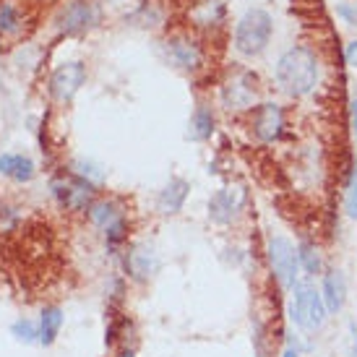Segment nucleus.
I'll list each match as a JSON object with an SVG mask.
<instances>
[{"mask_svg":"<svg viewBox=\"0 0 357 357\" xmlns=\"http://www.w3.org/2000/svg\"><path fill=\"white\" fill-rule=\"evenodd\" d=\"M337 13L344 21H347V24H357V8H352L349 3H339V6H337Z\"/></svg>","mask_w":357,"mask_h":357,"instance_id":"b1692460","label":"nucleus"},{"mask_svg":"<svg viewBox=\"0 0 357 357\" xmlns=\"http://www.w3.org/2000/svg\"><path fill=\"white\" fill-rule=\"evenodd\" d=\"M86 84V63H81V60H68V63H63L58 68L52 70L50 76V84H47V91H50V97L60 105H68L79 89Z\"/></svg>","mask_w":357,"mask_h":357,"instance_id":"1a4fd4ad","label":"nucleus"},{"mask_svg":"<svg viewBox=\"0 0 357 357\" xmlns=\"http://www.w3.org/2000/svg\"><path fill=\"white\" fill-rule=\"evenodd\" d=\"M190 196V183L185 178H169V183L157 193V211L165 217H175L183 211Z\"/></svg>","mask_w":357,"mask_h":357,"instance_id":"2eb2a0df","label":"nucleus"},{"mask_svg":"<svg viewBox=\"0 0 357 357\" xmlns=\"http://www.w3.org/2000/svg\"><path fill=\"white\" fill-rule=\"evenodd\" d=\"M245 201H248V193H245L243 185H229V188L214 190V196L208 199V219L219 227H227L238 219Z\"/></svg>","mask_w":357,"mask_h":357,"instance_id":"9d476101","label":"nucleus"},{"mask_svg":"<svg viewBox=\"0 0 357 357\" xmlns=\"http://www.w3.org/2000/svg\"><path fill=\"white\" fill-rule=\"evenodd\" d=\"M250 126H253V133H256L258 141H264V144H274V141L282 139V133H284V126H287V115H284V109L282 105L277 102H261L253 107L250 112Z\"/></svg>","mask_w":357,"mask_h":357,"instance_id":"9b49d317","label":"nucleus"},{"mask_svg":"<svg viewBox=\"0 0 357 357\" xmlns=\"http://www.w3.org/2000/svg\"><path fill=\"white\" fill-rule=\"evenodd\" d=\"M63 307L60 305H45L40 313V344L42 347H52L60 337V328H63Z\"/></svg>","mask_w":357,"mask_h":357,"instance_id":"a211bd4d","label":"nucleus"},{"mask_svg":"<svg viewBox=\"0 0 357 357\" xmlns=\"http://www.w3.org/2000/svg\"><path fill=\"white\" fill-rule=\"evenodd\" d=\"M219 100L225 109L240 112V109H253L258 100V79L250 70H235L219 89Z\"/></svg>","mask_w":357,"mask_h":357,"instance_id":"6e6552de","label":"nucleus"},{"mask_svg":"<svg viewBox=\"0 0 357 357\" xmlns=\"http://www.w3.org/2000/svg\"><path fill=\"white\" fill-rule=\"evenodd\" d=\"M349 123H352V136L357 141V100L349 102Z\"/></svg>","mask_w":357,"mask_h":357,"instance_id":"a878e982","label":"nucleus"},{"mask_svg":"<svg viewBox=\"0 0 357 357\" xmlns=\"http://www.w3.org/2000/svg\"><path fill=\"white\" fill-rule=\"evenodd\" d=\"M274 79L277 86L292 100H303L307 94H313L321 79V63L318 55L310 47L295 45L279 55L274 66Z\"/></svg>","mask_w":357,"mask_h":357,"instance_id":"f257e3e1","label":"nucleus"},{"mask_svg":"<svg viewBox=\"0 0 357 357\" xmlns=\"http://www.w3.org/2000/svg\"><path fill=\"white\" fill-rule=\"evenodd\" d=\"M10 334L24 342V344H40V324L37 321H29V318H19L13 326H10Z\"/></svg>","mask_w":357,"mask_h":357,"instance_id":"4be33fe9","label":"nucleus"},{"mask_svg":"<svg viewBox=\"0 0 357 357\" xmlns=\"http://www.w3.org/2000/svg\"><path fill=\"white\" fill-rule=\"evenodd\" d=\"M91 225L105 235V245L118 250L128 243V214L118 199H100L89 208Z\"/></svg>","mask_w":357,"mask_h":357,"instance_id":"20e7f679","label":"nucleus"},{"mask_svg":"<svg viewBox=\"0 0 357 357\" xmlns=\"http://www.w3.org/2000/svg\"><path fill=\"white\" fill-rule=\"evenodd\" d=\"M355 100H357V97H355Z\"/></svg>","mask_w":357,"mask_h":357,"instance_id":"c85d7f7f","label":"nucleus"},{"mask_svg":"<svg viewBox=\"0 0 357 357\" xmlns=\"http://www.w3.org/2000/svg\"><path fill=\"white\" fill-rule=\"evenodd\" d=\"M274 37V16L266 8H248L235 26V50L243 58L264 55Z\"/></svg>","mask_w":357,"mask_h":357,"instance_id":"f03ea898","label":"nucleus"},{"mask_svg":"<svg viewBox=\"0 0 357 357\" xmlns=\"http://www.w3.org/2000/svg\"><path fill=\"white\" fill-rule=\"evenodd\" d=\"M102 19L97 0H68L55 16V26L63 37H81L91 31Z\"/></svg>","mask_w":357,"mask_h":357,"instance_id":"0eeeda50","label":"nucleus"},{"mask_svg":"<svg viewBox=\"0 0 357 357\" xmlns=\"http://www.w3.org/2000/svg\"><path fill=\"white\" fill-rule=\"evenodd\" d=\"M193 19L199 26H217L219 21L225 19V6L219 0H204L199 3V8L193 10Z\"/></svg>","mask_w":357,"mask_h":357,"instance_id":"aec40b11","label":"nucleus"},{"mask_svg":"<svg viewBox=\"0 0 357 357\" xmlns=\"http://www.w3.org/2000/svg\"><path fill=\"white\" fill-rule=\"evenodd\" d=\"M321 298L326 303L328 316H337L342 313V307L347 305V277L342 268H326L321 274Z\"/></svg>","mask_w":357,"mask_h":357,"instance_id":"4468645a","label":"nucleus"},{"mask_svg":"<svg viewBox=\"0 0 357 357\" xmlns=\"http://www.w3.org/2000/svg\"><path fill=\"white\" fill-rule=\"evenodd\" d=\"M165 52H167V60L175 66V68L185 70V73H193V70L201 68V63H204V50H201V45L196 40H190V37H169L165 42Z\"/></svg>","mask_w":357,"mask_h":357,"instance_id":"ddd939ff","label":"nucleus"},{"mask_svg":"<svg viewBox=\"0 0 357 357\" xmlns=\"http://www.w3.org/2000/svg\"><path fill=\"white\" fill-rule=\"evenodd\" d=\"M344 58H347V63L352 66V68H357V40L347 45V50H344Z\"/></svg>","mask_w":357,"mask_h":357,"instance_id":"393cba45","label":"nucleus"},{"mask_svg":"<svg viewBox=\"0 0 357 357\" xmlns=\"http://www.w3.org/2000/svg\"><path fill=\"white\" fill-rule=\"evenodd\" d=\"M344 211H347L349 219H355L357 222V165L352 167L349 180H347V190H344Z\"/></svg>","mask_w":357,"mask_h":357,"instance_id":"5701e85b","label":"nucleus"},{"mask_svg":"<svg viewBox=\"0 0 357 357\" xmlns=\"http://www.w3.org/2000/svg\"><path fill=\"white\" fill-rule=\"evenodd\" d=\"M298 261L300 268L305 271L307 277H321L324 274V256H321V248L310 240H303L298 245Z\"/></svg>","mask_w":357,"mask_h":357,"instance_id":"6ab92c4d","label":"nucleus"},{"mask_svg":"<svg viewBox=\"0 0 357 357\" xmlns=\"http://www.w3.org/2000/svg\"><path fill=\"white\" fill-rule=\"evenodd\" d=\"M123 266H126L128 279H133V282H149L159 271L157 250L149 243H133L126 250V256H123Z\"/></svg>","mask_w":357,"mask_h":357,"instance_id":"f8f14e48","label":"nucleus"},{"mask_svg":"<svg viewBox=\"0 0 357 357\" xmlns=\"http://www.w3.org/2000/svg\"><path fill=\"white\" fill-rule=\"evenodd\" d=\"M0 175L13 180V183H29L37 175V165L34 159L26 154H16V151H3L0 154Z\"/></svg>","mask_w":357,"mask_h":357,"instance_id":"dca6fc26","label":"nucleus"},{"mask_svg":"<svg viewBox=\"0 0 357 357\" xmlns=\"http://www.w3.org/2000/svg\"><path fill=\"white\" fill-rule=\"evenodd\" d=\"M21 26H24V19H21V10L16 8V3L3 0L0 3V31L3 34H19Z\"/></svg>","mask_w":357,"mask_h":357,"instance_id":"412c9836","label":"nucleus"},{"mask_svg":"<svg viewBox=\"0 0 357 357\" xmlns=\"http://www.w3.org/2000/svg\"><path fill=\"white\" fill-rule=\"evenodd\" d=\"M282 357H300V352L295 347H287L284 352H282Z\"/></svg>","mask_w":357,"mask_h":357,"instance_id":"bb28decb","label":"nucleus"},{"mask_svg":"<svg viewBox=\"0 0 357 357\" xmlns=\"http://www.w3.org/2000/svg\"><path fill=\"white\" fill-rule=\"evenodd\" d=\"M50 193L60 204V208H66V211H89L94 204L97 185H91L89 180H84L76 172H66V175L52 178Z\"/></svg>","mask_w":357,"mask_h":357,"instance_id":"423d86ee","label":"nucleus"},{"mask_svg":"<svg viewBox=\"0 0 357 357\" xmlns=\"http://www.w3.org/2000/svg\"><path fill=\"white\" fill-rule=\"evenodd\" d=\"M266 261L282 289H292L300 282L298 245L284 235H271L266 243Z\"/></svg>","mask_w":357,"mask_h":357,"instance_id":"39448f33","label":"nucleus"},{"mask_svg":"<svg viewBox=\"0 0 357 357\" xmlns=\"http://www.w3.org/2000/svg\"><path fill=\"white\" fill-rule=\"evenodd\" d=\"M289 321L305 331V334H318L326 326L328 310L321 298V289L310 282H298L292 287V300H289Z\"/></svg>","mask_w":357,"mask_h":357,"instance_id":"7ed1b4c3","label":"nucleus"},{"mask_svg":"<svg viewBox=\"0 0 357 357\" xmlns=\"http://www.w3.org/2000/svg\"><path fill=\"white\" fill-rule=\"evenodd\" d=\"M120 357H136V355H133V349H126V352H123Z\"/></svg>","mask_w":357,"mask_h":357,"instance_id":"cd10ccee","label":"nucleus"},{"mask_svg":"<svg viewBox=\"0 0 357 357\" xmlns=\"http://www.w3.org/2000/svg\"><path fill=\"white\" fill-rule=\"evenodd\" d=\"M214 130H217V115H214V109L211 105H196L193 109V115H190V123H188V139L190 141H208L214 136Z\"/></svg>","mask_w":357,"mask_h":357,"instance_id":"f3484780","label":"nucleus"}]
</instances>
